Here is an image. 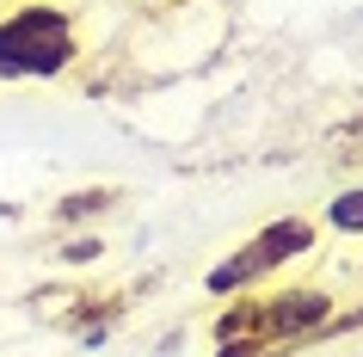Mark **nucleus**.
Listing matches in <instances>:
<instances>
[{
	"label": "nucleus",
	"mask_w": 363,
	"mask_h": 357,
	"mask_svg": "<svg viewBox=\"0 0 363 357\" xmlns=\"http://www.w3.org/2000/svg\"><path fill=\"white\" fill-rule=\"evenodd\" d=\"M86 56L80 13L62 0H13L0 13V80H62Z\"/></svg>",
	"instance_id": "nucleus-1"
},
{
	"label": "nucleus",
	"mask_w": 363,
	"mask_h": 357,
	"mask_svg": "<svg viewBox=\"0 0 363 357\" xmlns=\"http://www.w3.org/2000/svg\"><path fill=\"white\" fill-rule=\"evenodd\" d=\"M105 209H117V191L111 185H80V191H68L56 204V222L62 228H80V222H93V216H105Z\"/></svg>",
	"instance_id": "nucleus-5"
},
{
	"label": "nucleus",
	"mask_w": 363,
	"mask_h": 357,
	"mask_svg": "<svg viewBox=\"0 0 363 357\" xmlns=\"http://www.w3.org/2000/svg\"><path fill=\"white\" fill-rule=\"evenodd\" d=\"M62 259L68 265H93V259H105V241H99V234H74V241L62 246Z\"/></svg>",
	"instance_id": "nucleus-7"
},
{
	"label": "nucleus",
	"mask_w": 363,
	"mask_h": 357,
	"mask_svg": "<svg viewBox=\"0 0 363 357\" xmlns=\"http://www.w3.org/2000/svg\"><path fill=\"white\" fill-rule=\"evenodd\" d=\"M247 308H252V333L265 339V345H277V339H308V333H320L326 320H333V296L314 290V283L277 290V296L247 302Z\"/></svg>",
	"instance_id": "nucleus-3"
},
{
	"label": "nucleus",
	"mask_w": 363,
	"mask_h": 357,
	"mask_svg": "<svg viewBox=\"0 0 363 357\" xmlns=\"http://www.w3.org/2000/svg\"><path fill=\"white\" fill-rule=\"evenodd\" d=\"M135 6H167V0H135Z\"/></svg>",
	"instance_id": "nucleus-8"
},
{
	"label": "nucleus",
	"mask_w": 363,
	"mask_h": 357,
	"mask_svg": "<svg viewBox=\"0 0 363 357\" xmlns=\"http://www.w3.org/2000/svg\"><path fill=\"white\" fill-rule=\"evenodd\" d=\"M314 234H320V228L308 222V216H277V222H265L247 246H234L222 265H210V271H203V290H210V296H240L252 283L277 278L284 265L308 259V253H314Z\"/></svg>",
	"instance_id": "nucleus-2"
},
{
	"label": "nucleus",
	"mask_w": 363,
	"mask_h": 357,
	"mask_svg": "<svg viewBox=\"0 0 363 357\" xmlns=\"http://www.w3.org/2000/svg\"><path fill=\"white\" fill-rule=\"evenodd\" d=\"M265 351V339L252 333H216V357H259Z\"/></svg>",
	"instance_id": "nucleus-6"
},
{
	"label": "nucleus",
	"mask_w": 363,
	"mask_h": 357,
	"mask_svg": "<svg viewBox=\"0 0 363 357\" xmlns=\"http://www.w3.org/2000/svg\"><path fill=\"white\" fill-rule=\"evenodd\" d=\"M320 228H326V234H345V241H363V179L326 197V209H320Z\"/></svg>",
	"instance_id": "nucleus-4"
}]
</instances>
